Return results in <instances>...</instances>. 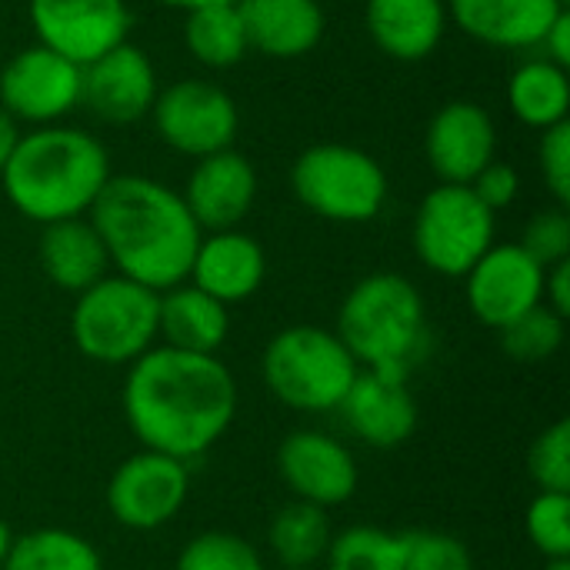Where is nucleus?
Returning <instances> with one entry per match:
<instances>
[{
  "label": "nucleus",
  "instance_id": "f257e3e1",
  "mask_svg": "<svg viewBox=\"0 0 570 570\" xmlns=\"http://www.w3.org/2000/svg\"><path fill=\"white\" fill-rule=\"evenodd\" d=\"M120 404L140 448L190 464L230 431L237 381L217 354H187L160 344L127 367Z\"/></svg>",
  "mask_w": 570,
  "mask_h": 570
},
{
  "label": "nucleus",
  "instance_id": "f03ea898",
  "mask_svg": "<svg viewBox=\"0 0 570 570\" xmlns=\"http://www.w3.org/2000/svg\"><path fill=\"white\" fill-rule=\"evenodd\" d=\"M110 267L150 291H170L187 281L204 230L184 197L144 174H114L90 207Z\"/></svg>",
  "mask_w": 570,
  "mask_h": 570
},
{
  "label": "nucleus",
  "instance_id": "7ed1b4c3",
  "mask_svg": "<svg viewBox=\"0 0 570 570\" xmlns=\"http://www.w3.org/2000/svg\"><path fill=\"white\" fill-rule=\"evenodd\" d=\"M110 177V154L94 134L50 124L17 137L0 170V187L20 217L47 227L87 217Z\"/></svg>",
  "mask_w": 570,
  "mask_h": 570
},
{
  "label": "nucleus",
  "instance_id": "20e7f679",
  "mask_svg": "<svg viewBox=\"0 0 570 570\" xmlns=\"http://www.w3.org/2000/svg\"><path fill=\"white\" fill-rule=\"evenodd\" d=\"M334 334L357 367L411 377L428 344L424 297L404 274H367L347 291Z\"/></svg>",
  "mask_w": 570,
  "mask_h": 570
},
{
  "label": "nucleus",
  "instance_id": "39448f33",
  "mask_svg": "<svg viewBox=\"0 0 570 570\" xmlns=\"http://www.w3.org/2000/svg\"><path fill=\"white\" fill-rule=\"evenodd\" d=\"M357 361L341 337L317 324H294L277 331L261 357L267 391L291 411L327 414L337 411L357 377Z\"/></svg>",
  "mask_w": 570,
  "mask_h": 570
},
{
  "label": "nucleus",
  "instance_id": "423d86ee",
  "mask_svg": "<svg viewBox=\"0 0 570 570\" xmlns=\"http://www.w3.org/2000/svg\"><path fill=\"white\" fill-rule=\"evenodd\" d=\"M157 291L130 277L107 274L77 294L70 337L87 361L104 367H130L137 357L157 347Z\"/></svg>",
  "mask_w": 570,
  "mask_h": 570
},
{
  "label": "nucleus",
  "instance_id": "0eeeda50",
  "mask_svg": "<svg viewBox=\"0 0 570 570\" xmlns=\"http://www.w3.org/2000/svg\"><path fill=\"white\" fill-rule=\"evenodd\" d=\"M387 174L361 147L314 144L291 167V190L304 210L331 224H367L387 204Z\"/></svg>",
  "mask_w": 570,
  "mask_h": 570
},
{
  "label": "nucleus",
  "instance_id": "6e6552de",
  "mask_svg": "<svg viewBox=\"0 0 570 570\" xmlns=\"http://www.w3.org/2000/svg\"><path fill=\"white\" fill-rule=\"evenodd\" d=\"M498 214H491L468 184H438L414 214L411 240L417 261L441 277H464L491 247Z\"/></svg>",
  "mask_w": 570,
  "mask_h": 570
},
{
  "label": "nucleus",
  "instance_id": "1a4fd4ad",
  "mask_svg": "<svg viewBox=\"0 0 570 570\" xmlns=\"http://www.w3.org/2000/svg\"><path fill=\"white\" fill-rule=\"evenodd\" d=\"M157 137L180 157L200 160L234 147L240 130L237 100L214 80L187 77L157 90L150 107Z\"/></svg>",
  "mask_w": 570,
  "mask_h": 570
},
{
  "label": "nucleus",
  "instance_id": "9d476101",
  "mask_svg": "<svg viewBox=\"0 0 570 570\" xmlns=\"http://www.w3.org/2000/svg\"><path fill=\"white\" fill-rule=\"evenodd\" d=\"M107 511L127 531H160L167 528L190 498V464L140 448L107 481Z\"/></svg>",
  "mask_w": 570,
  "mask_h": 570
},
{
  "label": "nucleus",
  "instance_id": "9b49d317",
  "mask_svg": "<svg viewBox=\"0 0 570 570\" xmlns=\"http://www.w3.org/2000/svg\"><path fill=\"white\" fill-rule=\"evenodd\" d=\"M80 90L83 67L40 43L17 50L0 70V107L17 127L63 124L80 107Z\"/></svg>",
  "mask_w": 570,
  "mask_h": 570
},
{
  "label": "nucleus",
  "instance_id": "f8f14e48",
  "mask_svg": "<svg viewBox=\"0 0 570 570\" xmlns=\"http://www.w3.org/2000/svg\"><path fill=\"white\" fill-rule=\"evenodd\" d=\"M27 17L40 47L80 67L130 40L134 23L127 0H27Z\"/></svg>",
  "mask_w": 570,
  "mask_h": 570
},
{
  "label": "nucleus",
  "instance_id": "ddd939ff",
  "mask_svg": "<svg viewBox=\"0 0 570 570\" xmlns=\"http://www.w3.org/2000/svg\"><path fill=\"white\" fill-rule=\"evenodd\" d=\"M464 287L471 314L501 331L544 304V267L521 244H494L464 274Z\"/></svg>",
  "mask_w": 570,
  "mask_h": 570
},
{
  "label": "nucleus",
  "instance_id": "4468645a",
  "mask_svg": "<svg viewBox=\"0 0 570 570\" xmlns=\"http://www.w3.org/2000/svg\"><path fill=\"white\" fill-rule=\"evenodd\" d=\"M281 481L291 488L294 501L314 508H341L357 494L361 468L347 444L324 431H294L277 448Z\"/></svg>",
  "mask_w": 570,
  "mask_h": 570
},
{
  "label": "nucleus",
  "instance_id": "2eb2a0df",
  "mask_svg": "<svg viewBox=\"0 0 570 570\" xmlns=\"http://www.w3.org/2000/svg\"><path fill=\"white\" fill-rule=\"evenodd\" d=\"M157 90L160 83H157L154 60L137 43L124 40L83 67L80 104L97 120L124 127V124H137L150 117Z\"/></svg>",
  "mask_w": 570,
  "mask_h": 570
},
{
  "label": "nucleus",
  "instance_id": "dca6fc26",
  "mask_svg": "<svg viewBox=\"0 0 570 570\" xmlns=\"http://www.w3.org/2000/svg\"><path fill=\"white\" fill-rule=\"evenodd\" d=\"M428 167L441 184H471L491 160H498V124L474 100L444 104L424 134Z\"/></svg>",
  "mask_w": 570,
  "mask_h": 570
},
{
  "label": "nucleus",
  "instance_id": "f3484780",
  "mask_svg": "<svg viewBox=\"0 0 570 570\" xmlns=\"http://www.w3.org/2000/svg\"><path fill=\"white\" fill-rule=\"evenodd\" d=\"M341 417L357 441L377 451L407 444L417 431V401L407 377L384 371H357L351 391L341 401Z\"/></svg>",
  "mask_w": 570,
  "mask_h": 570
},
{
  "label": "nucleus",
  "instance_id": "a211bd4d",
  "mask_svg": "<svg viewBox=\"0 0 570 570\" xmlns=\"http://www.w3.org/2000/svg\"><path fill=\"white\" fill-rule=\"evenodd\" d=\"M257 187L261 184L254 164L240 150L227 147L194 160V170L187 174L180 197L197 227L204 234H214L240 227V220L254 210Z\"/></svg>",
  "mask_w": 570,
  "mask_h": 570
},
{
  "label": "nucleus",
  "instance_id": "6ab92c4d",
  "mask_svg": "<svg viewBox=\"0 0 570 570\" xmlns=\"http://www.w3.org/2000/svg\"><path fill=\"white\" fill-rule=\"evenodd\" d=\"M564 10V0H448L451 23L471 40L498 50L541 47L544 33Z\"/></svg>",
  "mask_w": 570,
  "mask_h": 570
},
{
  "label": "nucleus",
  "instance_id": "aec40b11",
  "mask_svg": "<svg viewBox=\"0 0 570 570\" xmlns=\"http://www.w3.org/2000/svg\"><path fill=\"white\" fill-rule=\"evenodd\" d=\"M264 277H267V254L240 227L204 234L187 274L194 287H200L224 307L254 297Z\"/></svg>",
  "mask_w": 570,
  "mask_h": 570
},
{
  "label": "nucleus",
  "instance_id": "412c9836",
  "mask_svg": "<svg viewBox=\"0 0 570 570\" xmlns=\"http://www.w3.org/2000/svg\"><path fill=\"white\" fill-rule=\"evenodd\" d=\"M364 23L374 47L401 63L428 60L448 27V0H367Z\"/></svg>",
  "mask_w": 570,
  "mask_h": 570
},
{
  "label": "nucleus",
  "instance_id": "4be33fe9",
  "mask_svg": "<svg viewBox=\"0 0 570 570\" xmlns=\"http://www.w3.org/2000/svg\"><path fill=\"white\" fill-rule=\"evenodd\" d=\"M250 50L274 60L311 53L327 30L321 0H237Z\"/></svg>",
  "mask_w": 570,
  "mask_h": 570
},
{
  "label": "nucleus",
  "instance_id": "5701e85b",
  "mask_svg": "<svg viewBox=\"0 0 570 570\" xmlns=\"http://www.w3.org/2000/svg\"><path fill=\"white\" fill-rule=\"evenodd\" d=\"M37 261H40L43 277L73 297L110 274L107 247L100 234L94 230L90 217L47 224L37 240Z\"/></svg>",
  "mask_w": 570,
  "mask_h": 570
},
{
  "label": "nucleus",
  "instance_id": "b1692460",
  "mask_svg": "<svg viewBox=\"0 0 570 570\" xmlns=\"http://www.w3.org/2000/svg\"><path fill=\"white\" fill-rule=\"evenodd\" d=\"M230 334V311L190 281L160 291L157 341L187 354H217Z\"/></svg>",
  "mask_w": 570,
  "mask_h": 570
},
{
  "label": "nucleus",
  "instance_id": "393cba45",
  "mask_svg": "<svg viewBox=\"0 0 570 570\" xmlns=\"http://www.w3.org/2000/svg\"><path fill=\"white\" fill-rule=\"evenodd\" d=\"M508 107L531 130H551L564 124L570 114V77L568 67L531 57L508 80Z\"/></svg>",
  "mask_w": 570,
  "mask_h": 570
},
{
  "label": "nucleus",
  "instance_id": "a878e982",
  "mask_svg": "<svg viewBox=\"0 0 570 570\" xmlns=\"http://www.w3.org/2000/svg\"><path fill=\"white\" fill-rule=\"evenodd\" d=\"M184 47L207 70L237 67L250 53L237 3H217L184 13Z\"/></svg>",
  "mask_w": 570,
  "mask_h": 570
},
{
  "label": "nucleus",
  "instance_id": "bb28decb",
  "mask_svg": "<svg viewBox=\"0 0 570 570\" xmlns=\"http://www.w3.org/2000/svg\"><path fill=\"white\" fill-rule=\"evenodd\" d=\"M331 538H334V528H331L327 511L304 504V501H291L287 508H281L267 528L271 554L287 570L317 568L327 558Z\"/></svg>",
  "mask_w": 570,
  "mask_h": 570
},
{
  "label": "nucleus",
  "instance_id": "cd10ccee",
  "mask_svg": "<svg viewBox=\"0 0 570 570\" xmlns=\"http://www.w3.org/2000/svg\"><path fill=\"white\" fill-rule=\"evenodd\" d=\"M3 570H104V558L77 531L40 528L13 538Z\"/></svg>",
  "mask_w": 570,
  "mask_h": 570
},
{
  "label": "nucleus",
  "instance_id": "c85d7f7f",
  "mask_svg": "<svg viewBox=\"0 0 570 570\" xmlns=\"http://www.w3.org/2000/svg\"><path fill=\"white\" fill-rule=\"evenodd\" d=\"M324 561L327 570H404V534L357 524L331 538Z\"/></svg>",
  "mask_w": 570,
  "mask_h": 570
},
{
  "label": "nucleus",
  "instance_id": "c756f323",
  "mask_svg": "<svg viewBox=\"0 0 570 570\" xmlns=\"http://www.w3.org/2000/svg\"><path fill=\"white\" fill-rule=\"evenodd\" d=\"M501 347L511 361L518 364H544L551 361L568 337V321L548 311L544 304L518 317L514 324L501 327Z\"/></svg>",
  "mask_w": 570,
  "mask_h": 570
},
{
  "label": "nucleus",
  "instance_id": "7c9ffc66",
  "mask_svg": "<svg viewBox=\"0 0 570 570\" xmlns=\"http://www.w3.org/2000/svg\"><path fill=\"white\" fill-rule=\"evenodd\" d=\"M174 570H267V564L247 538L230 531H204L180 548Z\"/></svg>",
  "mask_w": 570,
  "mask_h": 570
},
{
  "label": "nucleus",
  "instance_id": "2f4dec72",
  "mask_svg": "<svg viewBox=\"0 0 570 570\" xmlns=\"http://www.w3.org/2000/svg\"><path fill=\"white\" fill-rule=\"evenodd\" d=\"M524 531L544 561H570V494L538 491L528 504Z\"/></svg>",
  "mask_w": 570,
  "mask_h": 570
},
{
  "label": "nucleus",
  "instance_id": "473e14b6",
  "mask_svg": "<svg viewBox=\"0 0 570 570\" xmlns=\"http://www.w3.org/2000/svg\"><path fill=\"white\" fill-rule=\"evenodd\" d=\"M528 474L538 491L570 494V421L561 417L544 428L528 451Z\"/></svg>",
  "mask_w": 570,
  "mask_h": 570
},
{
  "label": "nucleus",
  "instance_id": "72a5a7b5",
  "mask_svg": "<svg viewBox=\"0 0 570 570\" xmlns=\"http://www.w3.org/2000/svg\"><path fill=\"white\" fill-rule=\"evenodd\" d=\"M404 570H474V558L448 531H404Z\"/></svg>",
  "mask_w": 570,
  "mask_h": 570
},
{
  "label": "nucleus",
  "instance_id": "f704fd0d",
  "mask_svg": "<svg viewBox=\"0 0 570 570\" xmlns=\"http://www.w3.org/2000/svg\"><path fill=\"white\" fill-rule=\"evenodd\" d=\"M521 247L548 271L561 261H570V214L568 207L538 210L521 237Z\"/></svg>",
  "mask_w": 570,
  "mask_h": 570
},
{
  "label": "nucleus",
  "instance_id": "c9c22d12",
  "mask_svg": "<svg viewBox=\"0 0 570 570\" xmlns=\"http://www.w3.org/2000/svg\"><path fill=\"white\" fill-rule=\"evenodd\" d=\"M538 160H541V174H544V184H548L551 197L558 200V207H568L570 204V124L568 120L541 134Z\"/></svg>",
  "mask_w": 570,
  "mask_h": 570
},
{
  "label": "nucleus",
  "instance_id": "e433bc0d",
  "mask_svg": "<svg viewBox=\"0 0 570 570\" xmlns=\"http://www.w3.org/2000/svg\"><path fill=\"white\" fill-rule=\"evenodd\" d=\"M468 187L474 190V197H478L491 214H501V210H508V207L518 200V194H521V177H518V170H514L511 164L491 160Z\"/></svg>",
  "mask_w": 570,
  "mask_h": 570
},
{
  "label": "nucleus",
  "instance_id": "4c0bfd02",
  "mask_svg": "<svg viewBox=\"0 0 570 570\" xmlns=\"http://www.w3.org/2000/svg\"><path fill=\"white\" fill-rule=\"evenodd\" d=\"M544 307L564 321L570 317V261L544 271Z\"/></svg>",
  "mask_w": 570,
  "mask_h": 570
},
{
  "label": "nucleus",
  "instance_id": "58836bf2",
  "mask_svg": "<svg viewBox=\"0 0 570 570\" xmlns=\"http://www.w3.org/2000/svg\"><path fill=\"white\" fill-rule=\"evenodd\" d=\"M541 57H548V60H554V63H561V67H570V10H564V13L551 23V30L544 33V40H541Z\"/></svg>",
  "mask_w": 570,
  "mask_h": 570
},
{
  "label": "nucleus",
  "instance_id": "ea45409f",
  "mask_svg": "<svg viewBox=\"0 0 570 570\" xmlns=\"http://www.w3.org/2000/svg\"><path fill=\"white\" fill-rule=\"evenodd\" d=\"M17 137H20V127L10 120V114L0 107V170H3V164H7V157H10V150H13V144H17Z\"/></svg>",
  "mask_w": 570,
  "mask_h": 570
},
{
  "label": "nucleus",
  "instance_id": "a19ab883",
  "mask_svg": "<svg viewBox=\"0 0 570 570\" xmlns=\"http://www.w3.org/2000/svg\"><path fill=\"white\" fill-rule=\"evenodd\" d=\"M160 7H170V10H200V7H217V3H237V0H157Z\"/></svg>",
  "mask_w": 570,
  "mask_h": 570
},
{
  "label": "nucleus",
  "instance_id": "79ce46f5",
  "mask_svg": "<svg viewBox=\"0 0 570 570\" xmlns=\"http://www.w3.org/2000/svg\"><path fill=\"white\" fill-rule=\"evenodd\" d=\"M10 544H13V534H10L7 521L0 518V570H3V561H7V554H10Z\"/></svg>",
  "mask_w": 570,
  "mask_h": 570
},
{
  "label": "nucleus",
  "instance_id": "37998d69",
  "mask_svg": "<svg viewBox=\"0 0 570 570\" xmlns=\"http://www.w3.org/2000/svg\"><path fill=\"white\" fill-rule=\"evenodd\" d=\"M544 570H570V561H548Z\"/></svg>",
  "mask_w": 570,
  "mask_h": 570
},
{
  "label": "nucleus",
  "instance_id": "c03bdc74",
  "mask_svg": "<svg viewBox=\"0 0 570 570\" xmlns=\"http://www.w3.org/2000/svg\"><path fill=\"white\" fill-rule=\"evenodd\" d=\"M307 570H317V568H307Z\"/></svg>",
  "mask_w": 570,
  "mask_h": 570
},
{
  "label": "nucleus",
  "instance_id": "a18cd8bd",
  "mask_svg": "<svg viewBox=\"0 0 570 570\" xmlns=\"http://www.w3.org/2000/svg\"><path fill=\"white\" fill-rule=\"evenodd\" d=\"M564 3H570V0H564Z\"/></svg>",
  "mask_w": 570,
  "mask_h": 570
}]
</instances>
